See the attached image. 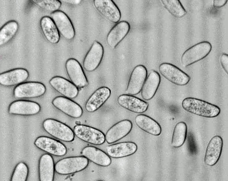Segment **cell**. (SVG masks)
I'll return each instance as SVG.
<instances>
[{"instance_id": "obj_18", "label": "cell", "mask_w": 228, "mask_h": 181, "mask_svg": "<svg viewBox=\"0 0 228 181\" xmlns=\"http://www.w3.org/2000/svg\"><path fill=\"white\" fill-rule=\"evenodd\" d=\"M49 83L56 90L66 98H73L76 97L78 94L77 87L63 77H54L50 80Z\"/></svg>"}, {"instance_id": "obj_17", "label": "cell", "mask_w": 228, "mask_h": 181, "mask_svg": "<svg viewBox=\"0 0 228 181\" xmlns=\"http://www.w3.org/2000/svg\"><path fill=\"white\" fill-rule=\"evenodd\" d=\"M117 101L123 108L131 112L138 113L145 112L149 106L146 102L132 95L127 94L119 96Z\"/></svg>"}, {"instance_id": "obj_33", "label": "cell", "mask_w": 228, "mask_h": 181, "mask_svg": "<svg viewBox=\"0 0 228 181\" xmlns=\"http://www.w3.org/2000/svg\"><path fill=\"white\" fill-rule=\"evenodd\" d=\"M28 170L27 165L20 162L16 166L12 174L11 181H25L28 174Z\"/></svg>"}, {"instance_id": "obj_15", "label": "cell", "mask_w": 228, "mask_h": 181, "mask_svg": "<svg viewBox=\"0 0 228 181\" xmlns=\"http://www.w3.org/2000/svg\"><path fill=\"white\" fill-rule=\"evenodd\" d=\"M93 4L96 9L108 20L117 23L121 17L120 11L111 0H94Z\"/></svg>"}, {"instance_id": "obj_26", "label": "cell", "mask_w": 228, "mask_h": 181, "mask_svg": "<svg viewBox=\"0 0 228 181\" xmlns=\"http://www.w3.org/2000/svg\"><path fill=\"white\" fill-rule=\"evenodd\" d=\"M135 122L141 129L151 135L157 136L161 133L162 129L159 124L151 117L143 114L137 115Z\"/></svg>"}, {"instance_id": "obj_4", "label": "cell", "mask_w": 228, "mask_h": 181, "mask_svg": "<svg viewBox=\"0 0 228 181\" xmlns=\"http://www.w3.org/2000/svg\"><path fill=\"white\" fill-rule=\"evenodd\" d=\"M42 125L45 131L56 138L66 142H71L74 139V134L72 129L59 121L47 119L44 121Z\"/></svg>"}, {"instance_id": "obj_28", "label": "cell", "mask_w": 228, "mask_h": 181, "mask_svg": "<svg viewBox=\"0 0 228 181\" xmlns=\"http://www.w3.org/2000/svg\"><path fill=\"white\" fill-rule=\"evenodd\" d=\"M54 172L53 158L50 155L45 154L40 157L39 164V173L40 181H52Z\"/></svg>"}, {"instance_id": "obj_12", "label": "cell", "mask_w": 228, "mask_h": 181, "mask_svg": "<svg viewBox=\"0 0 228 181\" xmlns=\"http://www.w3.org/2000/svg\"><path fill=\"white\" fill-rule=\"evenodd\" d=\"M103 53L101 44L97 41H94L84 59L83 65L85 69L89 72L95 70L102 60Z\"/></svg>"}, {"instance_id": "obj_5", "label": "cell", "mask_w": 228, "mask_h": 181, "mask_svg": "<svg viewBox=\"0 0 228 181\" xmlns=\"http://www.w3.org/2000/svg\"><path fill=\"white\" fill-rule=\"evenodd\" d=\"M73 131L78 138L93 145H101L105 140V136L102 132L87 125H76L74 128Z\"/></svg>"}, {"instance_id": "obj_21", "label": "cell", "mask_w": 228, "mask_h": 181, "mask_svg": "<svg viewBox=\"0 0 228 181\" xmlns=\"http://www.w3.org/2000/svg\"><path fill=\"white\" fill-rule=\"evenodd\" d=\"M111 91L108 88L103 87L97 89L87 101L85 108L89 112H93L99 108L110 97Z\"/></svg>"}, {"instance_id": "obj_8", "label": "cell", "mask_w": 228, "mask_h": 181, "mask_svg": "<svg viewBox=\"0 0 228 181\" xmlns=\"http://www.w3.org/2000/svg\"><path fill=\"white\" fill-rule=\"evenodd\" d=\"M50 15L59 33L67 40L73 39L75 34V29L67 15L62 11L58 10L51 13Z\"/></svg>"}, {"instance_id": "obj_35", "label": "cell", "mask_w": 228, "mask_h": 181, "mask_svg": "<svg viewBox=\"0 0 228 181\" xmlns=\"http://www.w3.org/2000/svg\"><path fill=\"white\" fill-rule=\"evenodd\" d=\"M227 0H215L213 1V5L216 8H219L224 6L227 2Z\"/></svg>"}, {"instance_id": "obj_22", "label": "cell", "mask_w": 228, "mask_h": 181, "mask_svg": "<svg viewBox=\"0 0 228 181\" xmlns=\"http://www.w3.org/2000/svg\"><path fill=\"white\" fill-rule=\"evenodd\" d=\"M29 76L28 71L22 68H17L1 73L0 83L5 86H12L21 84Z\"/></svg>"}, {"instance_id": "obj_34", "label": "cell", "mask_w": 228, "mask_h": 181, "mask_svg": "<svg viewBox=\"0 0 228 181\" xmlns=\"http://www.w3.org/2000/svg\"><path fill=\"white\" fill-rule=\"evenodd\" d=\"M220 62L223 68L227 74L228 73V56L227 54L226 53L222 54L220 57Z\"/></svg>"}, {"instance_id": "obj_10", "label": "cell", "mask_w": 228, "mask_h": 181, "mask_svg": "<svg viewBox=\"0 0 228 181\" xmlns=\"http://www.w3.org/2000/svg\"><path fill=\"white\" fill-rule=\"evenodd\" d=\"M34 144L38 148L56 156H62L66 153L65 146L61 142L49 137L41 136L37 138Z\"/></svg>"}, {"instance_id": "obj_36", "label": "cell", "mask_w": 228, "mask_h": 181, "mask_svg": "<svg viewBox=\"0 0 228 181\" xmlns=\"http://www.w3.org/2000/svg\"><path fill=\"white\" fill-rule=\"evenodd\" d=\"M68 3L70 4H79L81 1L80 0H66V1Z\"/></svg>"}, {"instance_id": "obj_27", "label": "cell", "mask_w": 228, "mask_h": 181, "mask_svg": "<svg viewBox=\"0 0 228 181\" xmlns=\"http://www.w3.org/2000/svg\"><path fill=\"white\" fill-rule=\"evenodd\" d=\"M40 25L43 34L48 41L52 44L59 42L60 33L51 17L47 16L42 17L40 20Z\"/></svg>"}, {"instance_id": "obj_9", "label": "cell", "mask_w": 228, "mask_h": 181, "mask_svg": "<svg viewBox=\"0 0 228 181\" xmlns=\"http://www.w3.org/2000/svg\"><path fill=\"white\" fill-rule=\"evenodd\" d=\"M147 70L141 65L136 66L133 70L125 91L127 94L135 95L141 91L146 78Z\"/></svg>"}, {"instance_id": "obj_24", "label": "cell", "mask_w": 228, "mask_h": 181, "mask_svg": "<svg viewBox=\"0 0 228 181\" xmlns=\"http://www.w3.org/2000/svg\"><path fill=\"white\" fill-rule=\"evenodd\" d=\"M130 29L129 24L127 21H122L117 23L107 35L106 41L108 45L115 48L127 34Z\"/></svg>"}, {"instance_id": "obj_23", "label": "cell", "mask_w": 228, "mask_h": 181, "mask_svg": "<svg viewBox=\"0 0 228 181\" xmlns=\"http://www.w3.org/2000/svg\"><path fill=\"white\" fill-rule=\"evenodd\" d=\"M83 156L94 164L102 166H107L111 164L110 156L99 148L93 146L85 147L82 151Z\"/></svg>"}, {"instance_id": "obj_1", "label": "cell", "mask_w": 228, "mask_h": 181, "mask_svg": "<svg viewBox=\"0 0 228 181\" xmlns=\"http://www.w3.org/2000/svg\"><path fill=\"white\" fill-rule=\"evenodd\" d=\"M182 106L191 113L206 118H213L219 115L220 108L217 105L199 99L189 97L182 101Z\"/></svg>"}, {"instance_id": "obj_11", "label": "cell", "mask_w": 228, "mask_h": 181, "mask_svg": "<svg viewBox=\"0 0 228 181\" xmlns=\"http://www.w3.org/2000/svg\"><path fill=\"white\" fill-rule=\"evenodd\" d=\"M66 69L69 77L76 87L83 88L87 85V81L82 68L76 60L73 58L68 60Z\"/></svg>"}, {"instance_id": "obj_32", "label": "cell", "mask_w": 228, "mask_h": 181, "mask_svg": "<svg viewBox=\"0 0 228 181\" xmlns=\"http://www.w3.org/2000/svg\"><path fill=\"white\" fill-rule=\"evenodd\" d=\"M42 9L51 13L58 10L61 6V2L58 0H33Z\"/></svg>"}, {"instance_id": "obj_14", "label": "cell", "mask_w": 228, "mask_h": 181, "mask_svg": "<svg viewBox=\"0 0 228 181\" xmlns=\"http://www.w3.org/2000/svg\"><path fill=\"white\" fill-rule=\"evenodd\" d=\"M52 103L55 108L70 117L78 118L82 114L83 110L80 106L68 98L57 96Z\"/></svg>"}, {"instance_id": "obj_20", "label": "cell", "mask_w": 228, "mask_h": 181, "mask_svg": "<svg viewBox=\"0 0 228 181\" xmlns=\"http://www.w3.org/2000/svg\"><path fill=\"white\" fill-rule=\"evenodd\" d=\"M137 146L132 142H124L108 146L106 148L107 154L114 158H120L134 154L137 150Z\"/></svg>"}, {"instance_id": "obj_6", "label": "cell", "mask_w": 228, "mask_h": 181, "mask_svg": "<svg viewBox=\"0 0 228 181\" xmlns=\"http://www.w3.org/2000/svg\"><path fill=\"white\" fill-rule=\"evenodd\" d=\"M159 70L161 74L166 79L179 86H184L190 82V76L176 66L168 63L160 65Z\"/></svg>"}, {"instance_id": "obj_2", "label": "cell", "mask_w": 228, "mask_h": 181, "mask_svg": "<svg viewBox=\"0 0 228 181\" xmlns=\"http://www.w3.org/2000/svg\"><path fill=\"white\" fill-rule=\"evenodd\" d=\"M212 45L209 42H199L186 50L181 57L182 65L186 67L205 57L210 53Z\"/></svg>"}, {"instance_id": "obj_7", "label": "cell", "mask_w": 228, "mask_h": 181, "mask_svg": "<svg viewBox=\"0 0 228 181\" xmlns=\"http://www.w3.org/2000/svg\"><path fill=\"white\" fill-rule=\"evenodd\" d=\"M46 91L45 86L41 83L28 82L17 86L14 89L13 95L16 98H34L42 96Z\"/></svg>"}, {"instance_id": "obj_3", "label": "cell", "mask_w": 228, "mask_h": 181, "mask_svg": "<svg viewBox=\"0 0 228 181\" xmlns=\"http://www.w3.org/2000/svg\"><path fill=\"white\" fill-rule=\"evenodd\" d=\"M88 164V160L84 156L68 157L58 161L55 169L58 174L68 175L84 170Z\"/></svg>"}, {"instance_id": "obj_16", "label": "cell", "mask_w": 228, "mask_h": 181, "mask_svg": "<svg viewBox=\"0 0 228 181\" xmlns=\"http://www.w3.org/2000/svg\"><path fill=\"white\" fill-rule=\"evenodd\" d=\"M223 140L220 136H213L209 141L205 152L204 161L209 166H213L219 160L223 146Z\"/></svg>"}, {"instance_id": "obj_31", "label": "cell", "mask_w": 228, "mask_h": 181, "mask_svg": "<svg viewBox=\"0 0 228 181\" xmlns=\"http://www.w3.org/2000/svg\"><path fill=\"white\" fill-rule=\"evenodd\" d=\"M162 2L166 9L173 15L181 18L186 13V11L178 0H162Z\"/></svg>"}, {"instance_id": "obj_29", "label": "cell", "mask_w": 228, "mask_h": 181, "mask_svg": "<svg viewBox=\"0 0 228 181\" xmlns=\"http://www.w3.org/2000/svg\"><path fill=\"white\" fill-rule=\"evenodd\" d=\"M18 29V24L15 21H10L5 24L0 30V45L9 41L15 36Z\"/></svg>"}, {"instance_id": "obj_19", "label": "cell", "mask_w": 228, "mask_h": 181, "mask_svg": "<svg viewBox=\"0 0 228 181\" xmlns=\"http://www.w3.org/2000/svg\"><path fill=\"white\" fill-rule=\"evenodd\" d=\"M40 110V106L36 102L20 100L15 101L10 104L9 112L13 114L30 115L38 113Z\"/></svg>"}, {"instance_id": "obj_13", "label": "cell", "mask_w": 228, "mask_h": 181, "mask_svg": "<svg viewBox=\"0 0 228 181\" xmlns=\"http://www.w3.org/2000/svg\"><path fill=\"white\" fill-rule=\"evenodd\" d=\"M133 127L132 122L125 119L116 123L107 131L105 135V140L109 144L115 143L128 135Z\"/></svg>"}, {"instance_id": "obj_25", "label": "cell", "mask_w": 228, "mask_h": 181, "mask_svg": "<svg viewBox=\"0 0 228 181\" xmlns=\"http://www.w3.org/2000/svg\"><path fill=\"white\" fill-rule=\"evenodd\" d=\"M160 77L157 72L151 71L146 78L141 90V96L145 100L151 99L155 95L160 85Z\"/></svg>"}, {"instance_id": "obj_30", "label": "cell", "mask_w": 228, "mask_h": 181, "mask_svg": "<svg viewBox=\"0 0 228 181\" xmlns=\"http://www.w3.org/2000/svg\"><path fill=\"white\" fill-rule=\"evenodd\" d=\"M186 124L183 122L178 123L174 128L171 140V145L175 148L181 146L184 143L187 135Z\"/></svg>"}]
</instances>
